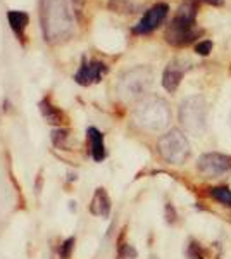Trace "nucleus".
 <instances>
[{
    "label": "nucleus",
    "instance_id": "obj_11",
    "mask_svg": "<svg viewBox=\"0 0 231 259\" xmlns=\"http://www.w3.org/2000/svg\"><path fill=\"white\" fill-rule=\"evenodd\" d=\"M90 211L97 216H104V218L109 216V212H111V199H109L107 192L104 189H97L95 197L91 200Z\"/></svg>",
    "mask_w": 231,
    "mask_h": 259
},
{
    "label": "nucleus",
    "instance_id": "obj_9",
    "mask_svg": "<svg viewBox=\"0 0 231 259\" xmlns=\"http://www.w3.org/2000/svg\"><path fill=\"white\" fill-rule=\"evenodd\" d=\"M107 73V66L100 61H90V62H85L81 68L78 69V73L74 74V80L79 85L86 87V85H91V83H97L102 80V76Z\"/></svg>",
    "mask_w": 231,
    "mask_h": 259
},
{
    "label": "nucleus",
    "instance_id": "obj_3",
    "mask_svg": "<svg viewBox=\"0 0 231 259\" xmlns=\"http://www.w3.org/2000/svg\"><path fill=\"white\" fill-rule=\"evenodd\" d=\"M133 119L140 128L149 132H161L171 121L169 104L155 95L142 99L133 111Z\"/></svg>",
    "mask_w": 231,
    "mask_h": 259
},
{
    "label": "nucleus",
    "instance_id": "obj_19",
    "mask_svg": "<svg viewBox=\"0 0 231 259\" xmlns=\"http://www.w3.org/2000/svg\"><path fill=\"white\" fill-rule=\"evenodd\" d=\"M195 52L199 54V56H209V54L212 52V41L204 40V41H200V44H197Z\"/></svg>",
    "mask_w": 231,
    "mask_h": 259
},
{
    "label": "nucleus",
    "instance_id": "obj_21",
    "mask_svg": "<svg viewBox=\"0 0 231 259\" xmlns=\"http://www.w3.org/2000/svg\"><path fill=\"white\" fill-rule=\"evenodd\" d=\"M166 221L169 225L176 221V209H174L173 206H171V204H166Z\"/></svg>",
    "mask_w": 231,
    "mask_h": 259
},
{
    "label": "nucleus",
    "instance_id": "obj_12",
    "mask_svg": "<svg viewBox=\"0 0 231 259\" xmlns=\"http://www.w3.org/2000/svg\"><path fill=\"white\" fill-rule=\"evenodd\" d=\"M88 139H90V144H91V156H94L95 161H102L106 157V145H104V135L102 132H99L95 126L88 128L86 132Z\"/></svg>",
    "mask_w": 231,
    "mask_h": 259
},
{
    "label": "nucleus",
    "instance_id": "obj_15",
    "mask_svg": "<svg viewBox=\"0 0 231 259\" xmlns=\"http://www.w3.org/2000/svg\"><path fill=\"white\" fill-rule=\"evenodd\" d=\"M211 195L222 206L231 207V190L228 187H214V189H211Z\"/></svg>",
    "mask_w": 231,
    "mask_h": 259
},
{
    "label": "nucleus",
    "instance_id": "obj_22",
    "mask_svg": "<svg viewBox=\"0 0 231 259\" xmlns=\"http://www.w3.org/2000/svg\"><path fill=\"white\" fill-rule=\"evenodd\" d=\"M204 2L211 4V6H221V4H222V0H204Z\"/></svg>",
    "mask_w": 231,
    "mask_h": 259
},
{
    "label": "nucleus",
    "instance_id": "obj_14",
    "mask_svg": "<svg viewBox=\"0 0 231 259\" xmlns=\"http://www.w3.org/2000/svg\"><path fill=\"white\" fill-rule=\"evenodd\" d=\"M40 109H41V114H43V118L49 121V123L52 124H61L62 119H64V116H62V112L57 109V107H54L52 104L49 102V100H43V102L40 104Z\"/></svg>",
    "mask_w": 231,
    "mask_h": 259
},
{
    "label": "nucleus",
    "instance_id": "obj_2",
    "mask_svg": "<svg viewBox=\"0 0 231 259\" xmlns=\"http://www.w3.org/2000/svg\"><path fill=\"white\" fill-rule=\"evenodd\" d=\"M200 31L197 30V0H184L176 11L173 21L166 30L167 44L174 47H187Z\"/></svg>",
    "mask_w": 231,
    "mask_h": 259
},
{
    "label": "nucleus",
    "instance_id": "obj_23",
    "mask_svg": "<svg viewBox=\"0 0 231 259\" xmlns=\"http://www.w3.org/2000/svg\"><path fill=\"white\" fill-rule=\"evenodd\" d=\"M74 2H76V4H81V2H83V0H74Z\"/></svg>",
    "mask_w": 231,
    "mask_h": 259
},
{
    "label": "nucleus",
    "instance_id": "obj_1",
    "mask_svg": "<svg viewBox=\"0 0 231 259\" xmlns=\"http://www.w3.org/2000/svg\"><path fill=\"white\" fill-rule=\"evenodd\" d=\"M40 23L50 44L68 40L74 31V14L68 0H41Z\"/></svg>",
    "mask_w": 231,
    "mask_h": 259
},
{
    "label": "nucleus",
    "instance_id": "obj_4",
    "mask_svg": "<svg viewBox=\"0 0 231 259\" xmlns=\"http://www.w3.org/2000/svg\"><path fill=\"white\" fill-rule=\"evenodd\" d=\"M207 102L202 95H192L179 106V121L190 135L202 137L207 130Z\"/></svg>",
    "mask_w": 231,
    "mask_h": 259
},
{
    "label": "nucleus",
    "instance_id": "obj_6",
    "mask_svg": "<svg viewBox=\"0 0 231 259\" xmlns=\"http://www.w3.org/2000/svg\"><path fill=\"white\" fill-rule=\"evenodd\" d=\"M159 154L162 159H166L171 164H183L190 156V144L188 139L179 130H171L166 135H162L157 142Z\"/></svg>",
    "mask_w": 231,
    "mask_h": 259
},
{
    "label": "nucleus",
    "instance_id": "obj_10",
    "mask_svg": "<svg viewBox=\"0 0 231 259\" xmlns=\"http://www.w3.org/2000/svg\"><path fill=\"white\" fill-rule=\"evenodd\" d=\"M184 71H187V64L179 59H174L167 64V68L164 69L162 74V87L167 92H174L181 83L183 76H184Z\"/></svg>",
    "mask_w": 231,
    "mask_h": 259
},
{
    "label": "nucleus",
    "instance_id": "obj_16",
    "mask_svg": "<svg viewBox=\"0 0 231 259\" xmlns=\"http://www.w3.org/2000/svg\"><path fill=\"white\" fill-rule=\"evenodd\" d=\"M187 256H188V259H204L202 247H200L195 240H190L188 242V247H187Z\"/></svg>",
    "mask_w": 231,
    "mask_h": 259
},
{
    "label": "nucleus",
    "instance_id": "obj_7",
    "mask_svg": "<svg viewBox=\"0 0 231 259\" xmlns=\"http://www.w3.org/2000/svg\"><path fill=\"white\" fill-rule=\"evenodd\" d=\"M197 169L209 178H216L231 169V157L219 152L202 154L197 161Z\"/></svg>",
    "mask_w": 231,
    "mask_h": 259
},
{
    "label": "nucleus",
    "instance_id": "obj_13",
    "mask_svg": "<svg viewBox=\"0 0 231 259\" xmlns=\"http://www.w3.org/2000/svg\"><path fill=\"white\" fill-rule=\"evenodd\" d=\"M7 19H9V24H11L12 31L16 33V36L24 40V30H26V26H28L29 16L23 11H9L7 12Z\"/></svg>",
    "mask_w": 231,
    "mask_h": 259
},
{
    "label": "nucleus",
    "instance_id": "obj_5",
    "mask_svg": "<svg viewBox=\"0 0 231 259\" xmlns=\"http://www.w3.org/2000/svg\"><path fill=\"white\" fill-rule=\"evenodd\" d=\"M154 83L152 71L145 66L126 71L117 83V94L124 100H135L138 97H144L150 90Z\"/></svg>",
    "mask_w": 231,
    "mask_h": 259
},
{
    "label": "nucleus",
    "instance_id": "obj_17",
    "mask_svg": "<svg viewBox=\"0 0 231 259\" xmlns=\"http://www.w3.org/2000/svg\"><path fill=\"white\" fill-rule=\"evenodd\" d=\"M74 237H69L68 240H64V244L61 245V249H59V256L61 259H69L71 254H73V249H74Z\"/></svg>",
    "mask_w": 231,
    "mask_h": 259
},
{
    "label": "nucleus",
    "instance_id": "obj_20",
    "mask_svg": "<svg viewBox=\"0 0 231 259\" xmlns=\"http://www.w3.org/2000/svg\"><path fill=\"white\" fill-rule=\"evenodd\" d=\"M119 256L121 257H136V250L133 249L129 244H124V245H121Z\"/></svg>",
    "mask_w": 231,
    "mask_h": 259
},
{
    "label": "nucleus",
    "instance_id": "obj_18",
    "mask_svg": "<svg viewBox=\"0 0 231 259\" xmlns=\"http://www.w3.org/2000/svg\"><path fill=\"white\" fill-rule=\"evenodd\" d=\"M66 140H68V132L66 130H54L52 132V142H54V145L56 147H64L66 145Z\"/></svg>",
    "mask_w": 231,
    "mask_h": 259
},
{
    "label": "nucleus",
    "instance_id": "obj_8",
    "mask_svg": "<svg viewBox=\"0 0 231 259\" xmlns=\"http://www.w3.org/2000/svg\"><path fill=\"white\" fill-rule=\"evenodd\" d=\"M167 12H169V6L167 4H155L154 7H150L145 12L144 18L140 19V23L133 28V33L135 35H147V33H152L154 30H157L164 23Z\"/></svg>",
    "mask_w": 231,
    "mask_h": 259
}]
</instances>
